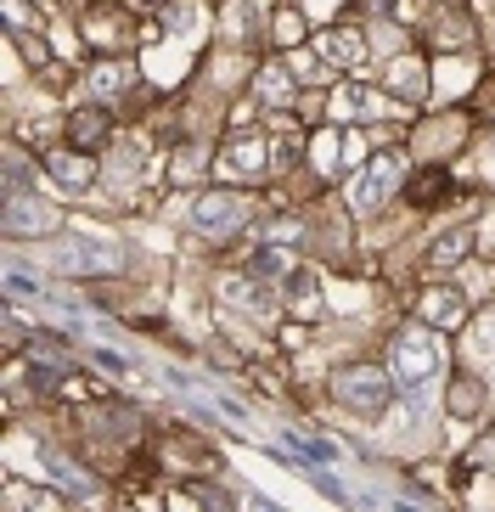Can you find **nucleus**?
I'll use <instances>...</instances> for the list:
<instances>
[{
    "instance_id": "9",
    "label": "nucleus",
    "mask_w": 495,
    "mask_h": 512,
    "mask_svg": "<svg viewBox=\"0 0 495 512\" xmlns=\"http://www.w3.org/2000/svg\"><path fill=\"white\" fill-rule=\"evenodd\" d=\"M248 512H276V507H265V501H254V507H248Z\"/></svg>"
},
{
    "instance_id": "6",
    "label": "nucleus",
    "mask_w": 495,
    "mask_h": 512,
    "mask_svg": "<svg viewBox=\"0 0 495 512\" xmlns=\"http://www.w3.org/2000/svg\"><path fill=\"white\" fill-rule=\"evenodd\" d=\"M6 226H12V231H23V237H34V231H45V226H51V214H40V209L29 203V197L17 192V197H12V209H6Z\"/></svg>"
},
{
    "instance_id": "2",
    "label": "nucleus",
    "mask_w": 495,
    "mask_h": 512,
    "mask_svg": "<svg viewBox=\"0 0 495 512\" xmlns=\"http://www.w3.org/2000/svg\"><path fill=\"white\" fill-rule=\"evenodd\" d=\"M51 259H57V265H74V271H96V265H102V271H119V265H124V248H113V242H96V237H68Z\"/></svg>"
},
{
    "instance_id": "7",
    "label": "nucleus",
    "mask_w": 495,
    "mask_h": 512,
    "mask_svg": "<svg viewBox=\"0 0 495 512\" xmlns=\"http://www.w3.org/2000/svg\"><path fill=\"white\" fill-rule=\"evenodd\" d=\"M45 473H51V479H62V484H68V490H85V479H79L74 467H62L57 456H45Z\"/></svg>"
},
{
    "instance_id": "8",
    "label": "nucleus",
    "mask_w": 495,
    "mask_h": 512,
    "mask_svg": "<svg viewBox=\"0 0 495 512\" xmlns=\"http://www.w3.org/2000/svg\"><path fill=\"white\" fill-rule=\"evenodd\" d=\"M51 175L74 181V192H79V181H85V164H74V158H51Z\"/></svg>"
},
{
    "instance_id": "4",
    "label": "nucleus",
    "mask_w": 495,
    "mask_h": 512,
    "mask_svg": "<svg viewBox=\"0 0 495 512\" xmlns=\"http://www.w3.org/2000/svg\"><path fill=\"white\" fill-rule=\"evenodd\" d=\"M394 181H400V158H389V152H383V158H372V169H366V175H360V186H355V209H377V203L389 197Z\"/></svg>"
},
{
    "instance_id": "1",
    "label": "nucleus",
    "mask_w": 495,
    "mask_h": 512,
    "mask_svg": "<svg viewBox=\"0 0 495 512\" xmlns=\"http://www.w3.org/2000/svg\"><path fill=\"white\" fill-rule=\"evenodd\" d=\"M434 372H439L434 332H400V344H394V377H400L405 389H428Z\"/></svg>"
},
{
    "instance_id": "5",
    "label": "nucleus",
    "mask_w": 495,
    "mask_h": 512,
    "mask_svg": "<svg viewBox=\"0 0 495 512\" xmlns=\"http://www.w3.org/2000/svg\"><path fill=\"white\" fill-rule=\"evenodd\" d=\"M197 226L203 231H220V226H237L242 220V203L237 197H203V203H197V214H192Z\"/></svg>"
},
{
    "instance_id": "3",
    "label": "nucleus",
    "mask_w": 495,
    "mask_h": 512,
    "mask_svg": "<svg viewBox=\"0 0 495 512\" xmlns=\"http://www.w3.org/2000/svg\"><path fill=\"white\" fill-rule=\"evenodd\" d=\"M338 400H344V406H360V411H383L389 383L377 372H338Z\"/></svg>"
}]
</instances>
